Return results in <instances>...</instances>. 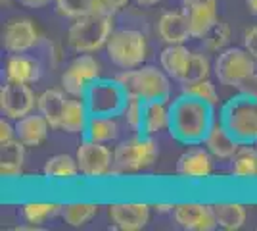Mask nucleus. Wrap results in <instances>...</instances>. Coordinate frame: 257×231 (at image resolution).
I'll use <instances>...</instances> for the list:
<instances>
[{
  "mask_svg": "<svg viewBox=\"0 0 257 231\" xmlns=\"http://www.w3.org/2000/svg\"><path fill=\"white\" fill-rule=\"evenodd\" d=\"M238 93L257 102V71H253V73H251V75L247 77L246 81L238 87Z\"/></svg>",
  "mask_w": 257,
  "mask_h": 231,
  "instance_id": "nucleus-39",
  "label": "nucleus"
},
{
  "mask_svg": "<svg viewBox=\"0 0 257 231\" xmlns=\"http://www.w3.org/2000/svg\"><path fill=\"white\" fill-rule=\"evenodd\" d=\"M102 67L100 62L92 54H79L75 56L62 73V89L69 97L85 99L88 87L100 79Z\"/></svg>",
  "mask_w": 257,
  "mask_h": 231,
  "instance_id": "nucleus-10",
  "label": "nucleus"
},
{
  "mask_svg": "<svg viewBox=\"0 0 257 231\" xmlns=\"http://www.w3.org/2000/svg\"><path fill=\"white\" fill-rule=\"evenodd\" d=\"M52 129L50 121L44 118L41 112H31L25 118L16 121V137L22 141L25 146H41L48 139V133Z\"/></svg>",
  "mask_w": 257,
  "mask_h": 231,
  "instance_id": "nucleus-18",
  "label": "nucleus"
},
{
  "mask_svg": "<svg viewBox=\"0 0 257 231\" xmlns=\"http://www.w3.org/2000/svg\"><path fill=\"white\" fill-rule=\"evenodd\" d=\"M62 206L60 202H23L22 204V216L27 223H35V225H43L48 220H52L56 216L62 214Z\"/></svg>",
  "mask_w": 257,
  "mask_h": 231,
  "instance_id": "nucleus-31",
  "label": "nucleus"
},
{
  "mask_svg": "<svg viewBox=\"0 0 257 231\" xmlns=\"http://www.w3.org/2000/svg\"><path fill=\"white\" fill-rule=\"evenodd\" d=\"M12 139H16V121L2 116L0 118V144L8 143Z\"/></svg>",
  "mask_w": 257,
  "mask_h": 231,
  "instance_id": "nucleus-38",
  "label": "nucleus"
},
{
  "mask_svg": "<svg viewBox=\"0 0 257 231\" xmlns=\"http://www.w3.org/2000/svg\"><path fill=\"white\" fill-rule=\"evenodd\" d=\"M158 37L165 44H184L186 41L192 39L190 35V27H188V20L184 16V12H165L161 14L158 20Z\"/></svg>",
  "mask_w": 257,
  "mask_h": 231,
  "instance_id": "nucleus-19",
  "label": "nucleus"
},
{
  "mask_svg": "<svg viewBox=\"0 0 257 231\" xmlns=\"http://www.w3.org/2000/svg\"><path fill=\"white\" fill-rule=\"evenodd\" d=\"M160 158V144L152 135L135 133L119 141L113 148V176L137 174L150 168Z\"/></svg>",
  "mask_w": 257,
  "mask_h": 231,
  "instance_id": "nucleus-4",
  "label": "nucleus"
},
{
  "mask_svg": "<svg viewBox=\"0 0 257 231\" xmlns=\"http://www.w3.org/2000/svg\"><path fill=\"white\" fill-rule=\"evenodd\" d=\"M173 220L186 231H213L219 227L213 204L196 200L179 202L173 210Z\"/></svg>",
  "mask_w": 257,
  "mask_h": 231,
  "instance_id": "nucleus-14",
  "label": "nucleus"
},
{
  "mask_svg": "<svg viewBox=\"0 0 257 231\" xmlns=\"http://www.w3.org/2000/svg\"><path fill=\"white\" fill-rule=\"evenodd\" d=\"M215 216H217V225L225 231H238L244 227L247 221V210L242 202L236 200H221L215 202Z\"/></svg>",
  "mask_w": 257,
  "mask_h": 231,
  "instance_id": "nucleus-26",
  "label": "nucleus"
},
{
  "mask_svg": "<svg viewBox=\"0 0 257 231\" xmlns=\"http://www.w3.org/2000/svg\"><path fill=\"white\" fill-rule=\"evenodd\" d=\"M169 133L175 141L186 146L204 144L207 133L215 125V106L181 93V97L169 102Z\"/></svg>",
  "mask_w": 257,
  "mask_h": 231,
  "instance_id": "nucleus-1",
  "label": "nucleus"
},
{
  "mask_svg": "<svg viewBox=\"0 0 257 231\" xmlns=\"http://www.w3.org/2000/svg\"><path fill=\"white\" fill-rule=\"evenodd\" d=\"M152 208L148 202H111L107 206V218L117 231H140L150 221Z\"/></svg>",
  "mask_w": 257,
  "mask_h": 231,
  "instance_id": "nucleus-13",
  "label": "nucleus"
},
{
  "mask_svg": "<svg viewBox=\"0 0 257 231\" xmlns=\"http://www.w3.org/2000/svg\"><path fill=\"white\" fill-rule=\"evenodd\" d=\"M44 229L43 225H35V223H29V225H16L14 231H41Z\"/></svg>",
  "mask_w": 257,
  "mask_h": 231,
  "instance_id": "nucleus-43",
  "label": "nucleus"
},
{
  "mask_svg": "<svg viewBox=\"0 0 257 231\" xmlns=\"http://www.w3.org/2000/svg\"><path fill=\"white\" fill-rule=\"evenodd\" d=\"M37 100L39 97L35 95L31 85L6 81L0 87V112H2V116L10 118L12 121L22 120L27 114L35 112Z\"/></svg>",
  "mask_w": 257,
  "mask_h": 231,
  "instance_id": "nucleus-12",
  "label": "nucleus"
},
{
  "mask_svg": "<svg viewBox=\"0 0 257 231\" xmlns=\"http://www.w3.org/2000/svg\"><path fill=\"white\" fill-rule=\"evenodd\" d=\"M219 121L240 144L257 143V102L244 95L228 99L221 108Z\"/></svg>",
  "mask_w": 257,
  "mask_h": 231,
  "instance_id": "nucleus-5",
  "label": "nucleus"
},
{
  "mask_svg": "<svg viewBox=\"0 0 257 231\" xmlns=\"http://www.w3.org/2000/svg\"><path fill=\"white\" fill-rule=\"evenodd\" d=\"M246 6L247 10H249V14H253L257 18V0H246Z\"/></svg>",
  "mask_w": 257,
  "mask_h": 231,
  "instance_id": "nucleus-45",
  "label": "nucleus"
},
{
  "mask_svg": "<svg viewBox=\"0 0 257 231\" xmlns=\"http://www.w3.org/2000/svg\"><path fill=\"white\" fill-rule=\"evenodd\" d=\"M113 31V16L90 12L79 20H73L69 25L67 44L77 54H94L106 48Z\"/></svg>",
  "mask_w": 257,
  "mask_h": 231,
  "instance_id": "nucleus-3",
  "label": "nucleus"
},
{
  "mask_svg": "<svg viewBox=\"0 0 257 231\" xmlns=\"http://www.w3.org/2000/svg\"><path fill=\"white\" fill-rule=\"evenodd\" d=\"M213 154L205 146L192 144L190 148H186L179 156L177 166H175V174H177V177L188 179V181L207 179L213 174Z\"/></svg>",
  "mask_w": 257,
  "mask_h": 231,
  "instance_id": "nucleus-16",
  "label": "nucleus"
},
{
  "mask_svg": "<svg viewBox=\"0 0 257 231\" xmlns=\"http://www.w3.org/2000/svg\"><path fill=\"white\" fill-rule=\"evenodd\" d=\"M100 212L98 202H88V200H79V202H65L62 206V220L69 227H83L86 223L94 220Z\"/></svg>",
  "mask_w": 257,
  "mask_h": 231,
  "instance_id": "nucleus-30",
  "label": "nucleus"
},
{
  "mask_svg": "<svg viewBox=\"0 0 257 231\" xmlns=\"http://www.w3.org/2000/svg\"><path fill=\"white\" fill-rule=\"evenodd\" d=\"M128 95L117 79H96L85 95L90 116H121Z\"/></svg>",
  "mask_w": 257,
  "mask_h": 231,
  "instance_id": "nucleus-8",
  "label": "nucleus"
},
{
  "mask_svg": "<svg viewBox=\"0 0 257 231\" xmlns=\"http://www.w3.org/2000/svg\"><path fill=\"white\" fill-rule=\"evenodd\" d=\"M192 52L184 44H165V48L160 52V66L167 75L181 83L188 64H190Z\"/></svg>",
  "mask_w": 257,
  "mask_h": 231,
  "instance_id": "nucleus-22",
  "label": "nucleus"
},
{
  "mask_svg": "<svg viewBox=\"0 0 257 231\" xmlns=\"http://www.w3.org/2000/svg\"><path fill=\"white\" fill-rule=\"evenodd\" d=\"M128 97H137L142 102H171V77L163 67L142 64L135 69H123L115 75Z\"/></svg>",
  "mask_w": 257,
  "mask_h": 231,
  "instance_id": "nucleus-2",
  "label": "nucleus"
},
{
  "mask_svg": "<svg viewBox=\"0 0 257 231\" xmlns=\"http://www.w3.org/2000/svg\"><path fill=\"white\" fill-rule=\"evenodd\" d=\"M228 162H230V176L234 179H257L255 144H240Z\"/></svg>",
  "mask_w": 257,
  "mask_h": 231,
  "instance_id": "nucleus-29",
  "label": "nucleus"
},
{
  "mask_svg": "<svg viewBox=\"0 0 257 231\" xmlns=\"http://www.w3.org/2000/svg\"><path fill=\"white\" fill-rule=\"evenodd\" d=\"M81 176L77 158L71 154H54L43 166V177L46 181L69 183Z\"/></svg>",
  "mask_w": 257,
  "mask_h": 231,
  "instance_id": "nucleus-21",
  "label": "nucleus"
},
{
  "mask_svg": "<svg viewBox=\"0 0 257 231\" xmlns=\"http://www.w3.org/2000/svg\"><path fill=\"white\" fill-rule=\"evenodd\" d=\"M255 146H257V143H255Z\"/></svg>",
  "mask_w": 257,
  "mask_h": 231,
  "instance_id": "nucleus-47",
  "label": "nucleus"
},
{
  "mask_svg": "<svg viewBox=\"0 0 257 231\" xmlns=\"http://www.w3.org/2000/svg\"><path fill=\"white\" fill-rule=\"evenodd\" d=\"M56 12L67 20H79L92 12V0H54Z\"/></svg>",
  "mask_w": 257,
  "mask_h": 231,
  "instance_id": "nucleus-35",
  "label": "nucleus"
},
{
  "mask_svg": "<svg viewBox=\"0 0 257 231\" xmlns=\"http://www.w3.org/2000/svg\"><path fill=\"white\" fill-rule=\"evenodd\" d=\"M175 202H161L158 200L156 204H154V210L158 212V214H173V210H175Z\"/></svg>",
  "mask_w": 257,
  "mask_h": 231,
  "instance_id": "nucleus-41",
  "label": "nucleus"
},
{
  "mask_svg": "<svg viewBox=\"0 0 257 231\" xmlns=\"http://www.w3.org/2000/svg\"><path fill=\"white\" fill-rule=\"evenodd\" d=\"M169 123H171L169 102H150L144 106V120L140 133L156 137L161 131H169Z\"/></svg>",
  "mask_w": 257,
  "mask_h": 231,
  "instance_id": "nucleus-27",
  "label": "nucleus"
},
{
  "mask_svg": "<svg viewBox=\"0 0 257 231\" xmlns=\"http://www.w3.org/2000/svg\"><path fill=\"white\" fill-rule=\"evenodd\" d=\"M131 0H92V12L94 14H106L115 16L119 10H123Z\"/></svg>",
  "mask_w": 257,
  "mask_h": 231,
  "instance_id": "nucleus-37",
  "label": "nucleus"
},
{
  "mask_svg": "<svg viewBox=\"0 0 257 231\" xmlns=\"http://www.w3.org/2000/svg\"><path fill=\"white\" fill-rule=\"evenodd\" d=\"M119 120L117 116H90L83 137L96 141V143H113L119 137Z\"/></svg>",
  "mask_w": 257,
  "mask_h": 231,
  "instance_id": "nucleus-28",
  "label": "nucleus"
},
{
  "mask_svg": "<svg viewBox=\"0 0 257 231\" xmlns=\"http://www.w3.org/2000/svg\"><path fill=\"white\" fill-rule=\"evenodd\" d=\"M182 12L188 20L192 39H204L219 23V2L217 0H181Z\"/></svg>",
  "mask_w": 257,
  "mask_h": 231,
  "instance_id": "nucleus-15",
  "label": "nucleus"
},
{
  "mask_svg": "<svg viewBox=\"0 0 257 231\" xmlns=\"http://www.w3.org/2000/svg\"><path fill=\"white\" fill-rule=\"evenodd\" d=\"M253 71H257L255 58L244 46H226L225 50L217 52V58L213 62V73L221 85L238 91V87Z\"/></svg>",
  "mask_w": 257,
  "mask_h": 231,
  "instance_id": "nucleus-7",
  "label": "nucleus"
},
{
  "mask_svg": "<svg viewBox=\"0 0 257 231\" xmlns=\"http://www.w3.org/2000/svg\"><path fill=\"white\" fill-rule=\"evenodd\" d=\"M25 144L16 137L0 144V176L6 181H16L23 176L25 166Z\"/></svg>",
  "mask_w": 257,
  "mask_h": 231,
  "instance_id": "nucleus-20",
  "label": "nucleus"
},
{
  "mask_svg": "<svg viewBox=\"0 0 257 231\" xmlns=\"http://www.w3.org/2000/svg\"><path fill=\"white\" fill-rule=\"evenodd\" d=\"M43 33L29 18H12L2 29V46L8 54H25L37 48Z\"/></svg>",
  "mask_w": 257,
  "mask_h": 231,
  "instance_id": "nucleus-11",
  "label": "nucleus"
},
{
  "mask_svg": "<svg viewBox=\"0 0 257 231\" xmlns=\"http://www.w3.org/2000/svg\"><path fill=\"white\" fill-rule=\"evenodd\" d=\"M50 2L52 0H20V4H23L25 8H43Z\"/></svg>",
  "mask_w": 257,
  "mask_h": 231,
  "instance_id": "nucleus-42",
  "label": "nucleus"
},
{
  "mask_svg": "<svg viewBox=\"0 0 257 231\" xmlns=\"http://www.w3.org/2000/svg\"><path fill=\"white\" fill-rule=\"evenodd\" d=\"M77 164L81 176L88 181H100L113 176V150L106 143L83 139L77 146Z\"/></svg>",
  "mask_w": 257,
  "mask_h": 231,
  "instance_id": "nucleus-9",
  "label": "nucleus"
},
{
  "mask_svg": "<svg viewBox=\"0 0 257 231\" xmlns=\"http://www.w3.org/2000/svg\"><path fill=\"white\" fill-rule=\"evenodd\" d=\"M213 71V64L211 60L202 52H192L188 69L182 77L181 83H192V81H200V79H207Z\"/></svg>",
  "mask_w": 257,
  "mask_h": 231,
  "instance_id": "nucleus-33",
  "label": "nucleus"
},
{
  "mask_svg": "<svg viewBox=\"0 0 257 231\" xmlns=\"http://www.w3.org/2000/svg\"><path fill=\"white\" fill-rule=\"evenodd\" d=\"M181 93L182 95H188V97H194L198 100H204L211 106H217L219 104V93H217V87L215 83L207 77V79H200V81H192V83H182L181 85Z\"/></svg>",
  "mask_w": 257,
  "mask_h": 231,
  "instance_id": "nucleus-32",
  "label": "nucleus"
},
{
  "mask_svg": "<svg viewBox=\"0 0 257 231\" xmlns=\"http://www.w3.org/2000/svg\"><path fill=\"white\" fill-rule=\"evenodd\" d=\"M202 41L205 43V48H207L209 52H221V50H225L226 46H228V43H230V27H228L226 23L219 22L209 33L205 35Z\"/></svg>",
  "mask_w": 257,
  "mask_h": 231,
  "instance_id": "nucleus-36",
  "label": "nucleus"
},
{
  "mask_svg": "<svg viewBox=\"0 0 257 231\" xmlns=\"http://www.w3.org/2000/svg\"><path fill=\"white\" fill-rule=\"evenodd\" d=\"M204 146L213 154V158H217V160H230L236 154V150H238L240 143L226 131L225 125L221 121H215L211 131L207 133V137H205Z\"/></svg>",
  "mask_w": 257,
  "mask_h": 231,
  "instance_id": "nucleus-24",
  "label": "nucleus"
},
{
  "mask_svg": "<svg viewBox=\"0 0 257 231\" xmlns=\"http://www.w3.org/2000/svg\"><path fill=\"white\" fill-rule=\"evenodd\" d=\"M161 0H135V4H139V6H144V8H150V6H156V4H160Z\"/></svg>",
  "mask_w": 257,
  "mask_h": 231,
  "instance_id": "nucleus-44",
  "label": "nucleus"
},
{
  "mask_svg": "<svg viewBox=\"0 0 257 231\" xmlns=\"http://www.w3.org/2000/svg\"><path fill=\"white\" fill-rule=\"evenodd\" d=\"M67 97L69 95L64 89H46L39 95V100H37V110L50 121L52 129H56V131H60V120L64 114Z\"/></svg>",
  "mask_w": 257,
  "mask_h": 231,
  "instance_id": "nucleus-25",
  "label": "nucleus"
},
{
  "mask_svg": "<svg viewBox=\"0 0 257 231\" xmlns=\"http://www.w3.org/2000/svg\"><path fill=\"white\" fill-rule=\"evenodd\" d=\"M4 77L12 83H23V85H33L41 81L43 77V66L37 58L25 54H10L4 66Z\"/></svg>",
  "mask_w": 257,
  "mask_h": 231,
  "instance_id": "nucleus-17",
  "label": "nucleus"
},
{
  "mask_svg": "<svg viewBox=\"0 0 257 231\" xmlns=\"http://www.w3.org/2000/svg\"><path fill=\"white\" fill-rule=\"evenodd\" d=\"M144 106L146 102H142L137 97H128L127 102H125V108L121 112V118L125 121L131 131L140 133L142 131V120H144Z\"/></svg>",
  "mask_w": 257,
  "mask_h": 231,
  "instance_id": "nucleus-34",
  "label": "nucleus"
},
{
  "mask_svg": "<svg viewBox=\"0 0 257 231\" xmlns=\"http://www.w3.org/2000/svg\"><path fill=\"white\" fill-rule=\"evenodd\" d=\"M90 120V112L86 108L85 99L79 97H67L64 114L60 120V131L71 133V135H83Z\"/></svg>",
  "mask_w": 257,
  "mask_h": 231,
  "instance_id": "nucleus-23",
  "label": "nucleus"
},
{
  "mask_svg": "<svg viewBox=\"0 0 257 231\" xmlns=\"http://www.w3.org/2000/svg\"><path fill=\"white\" fill-rule=\"evenodd\" d=\"M106 54L109 62L119 69H135L142 66L148 58L146 35L139 29H115L106 44Z\"/></svg>",
  "mask_w": 257,
  "mask_h": 231,
  "instance_id": "nucleus-6",
  "label": "nucleus"
},
{
  "mask_svg": "<svg viewBox=\"0 0 257 231\" xmlns=\"http://www.w3.org/2000/svg\"><path fill=\"white\" fill-rule=\"evenodd\" d=\"M242 43H244V48L255 58V62H257V25L255 27H249L246 33H244Z\"/></svg>",
  "mask_w": 257,
  "mask_h": 231,
  "instance_id": "nucleus-40",
  "label": "nucleus"
},
{
  "mask_svg": "<svg viewBox=\"0 0 257 231\" xmlns=\"http://www.w3.org/2000/svg\"><path fill=\"white\" fill-rule=\"evenodd\" d=\"M2 2V6H6V4H10V0H0Z\"/></svg>",
  "mask_w": 257,
  "mask_h": 231,
  "instance_id": "nucleus-46",
  "label": "nucleus"
}]
</instances>
